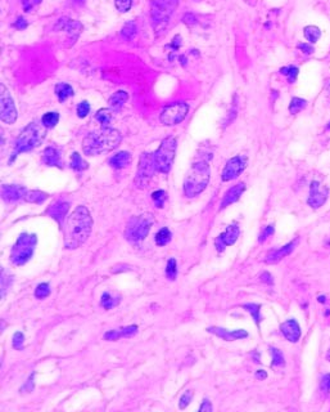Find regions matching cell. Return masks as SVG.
<instances>
[{"label": "cell", "instance_id": "obj_42", "mask_svg": "<svg viewBox=\"0 0 330 412\" xmlns=\"http://www.w3.org/2000/svg\"><path fill=\"white\" fill-rule=\"evenodd\" d=\"M115 5L120 12L125 13L127 12V10H130V8H131L132 0H115Z\"/></svg>", "mask_w": 330, "mask_h": 412}, {"label": "cell", "instance_id": "obj_27", "mask_svg": "<svg viewBox=\"0 0 330 412\" xmlns=\"http://www.w3.org/2000/svg\"><path fill=\"white\" fill-rule=\"evenodd\" d=\"M55 94H57L59 102H64L71 96H74V88L68 84H58L55 87Z\"/></svg>", "mask_w": 330, "mask_h": 412}, {"label": "cell", "instance_id": "obj_25", "mask_svg": "<svg viewBox=\"0 0 330 412\" xmlns=\"http://www.w3.org/2000/svg\"><path fill=\"white\" fill-rule=\"evenodd\" d=\"M127 100L128 94L126 93V92H124V90H119V92H116V93L109 98V107H111V109H113V111H119L122 107V104Z\"/></svg>", "mask_w": 330, "mask_h": 412}, {"label": "cell", "instance_id": "obj_14", "mask_svg": "<svg viewBox=\"0 0 330 412\" xmlns=\"http://www.w3.org/2000/svg\"><path fill=\"white\" fill-rule=\"evenodd\" d=\"M239 233H241L239 227H238L235 223L229 225L228 228L225 229V232H222L221 235L218 236V237L215 240L216 250L221 253V251L225 250L226 246H231V245H234L235 242H237L238 237H239Z\"/></svg>", "mask_w": 330, "mask_h": 412}, {"label": "cell", "instance_id": "obj_18", "mask_svg": "<svg viewBox=\"0 0 330 412\" xmlns=\"http://www.w3.org/2000/svg\"><path fill=\"white\" fill-rule=\"evenodd\" d=\"M282 334L284 335V338L287 340L292 341V343H297L301 338V326L298 325V322L295 319H288L280 326Z\"/></svg>", "mask_w": 330, "mask_h": 412}, {"label": "cell", "instance_id": "obj_22", "mask_svg": "<svg viewBox=\"0 0 330 412\" xmlns=\"http://www.w3.org/2000/svg\"><path fill=\"white\" fill-rule=\"evenodd\" d=\"M244 190H246V184H244L243 182H241V183H238V184H235V186L231 187L230 190L225 193L224 199H222L221 209H225L226 206L237 203L238 200L241 199L242 193L244 192Z\"/></svg>", "mask_w": 330, "mask_h": 412}, {"label": "cell", "instance_id": "obj_6", "mask_svg": "<svg viewBox=\"0 0 330 412\" xmlns=\"http://www.w3.org/2000/svg\"><path fill=\"white\" fill-rule=\"evenodd\" d=\"M176 138L171 135L161 142L160 148L156 151V154H153L156 170L164 174H167L171 170L175 160V154H176Z\"/></svg>", "mask_w": 330, "mask_h": 412}, {"label": "cell", "instance_id": "obj_37", "mask_svg": "<svg viewBox=\"0 0 330 412\" xmlns=\"http://www.w3.org/2000/svg\"><path fill=\"white\" fill-rule=\"evenodd\" d=\"M280 72L288 77L289 83H294L297 76H298L299 70L298 67H295V66H287V67H283L282 70H280Z\"/></svg>", "mask_w": 330, "mask_h": 412}, {"label": "cell", "instance_id": "obj_13", "mask_svg": "<svg viewBox=\"0 0 330 412\" xmlns=\"http://www.w3.org/2000/svg\"><path fill=\"white\" fill-rule=\"evenodd\" d=\"M329 195V190L327 187H323L319 182L314 180L310 186V196H308L307 204L312 209H319L324 205Z\"/></svg>", "mask_w": 330, "mask_h": 412}, {"label": "cell", "instance_id": "obj_44", "mask_svg": "<svg viewBox=\"0 0 330 412\" xmlns=\"http://www.w3.org/2000/svg\"><path fill=\"white\" fill-rule=\"evenodd\" d=\"M23 341H25V336H23L22 332H16L13 336V348L17 351H22Z\"/></svg>", "mask_w": 330, "mask_h": 412}, {"label": "cell", "instance_id": "obj_59", "mask_svg": "<svg viewBox=\"0 0 330 412\" xmlns=\"http://www.w3.org/2000/svg\"><path fill=\"white\" fill-rule=\"evenodd\" d=\"M327 128H328V129H330V122H329V124H328V126H327Z\"/></svg>", "mask_w": 330, "mask_h": 412}, {"label": "cell", "instance_id": "obj_52", "mask_svg": "<svg viewBox=\"0 0 330 412\" xmlns=\"http://www.w3.org/2000/svg\"><path fill=\"white\" fill-rule=\"evenodd\" d=\"M14 27H17L18 30H25L26 27H27L26 19L23 18V17H18V19H17L16 23H14Z\"/></svg>", "mask_w": 330, "mask_h": 412}, {"label": "cell", "instance_id": "obj_49", "mask_svg": "<svg viewBox=\"0 0 330 412\" xmlns=\"http://www.w3.org/2000/svg\"><path fill=\"white\" fill-rule=\"evenodd\" d=\"M320 388L321 390H324L325 393L330 392V373H328V375H325V376L323 377V380H321L320 383Z\"/></svg>", "mask_w": 330, "mask_h": 412}, {"label": "cell", "instance_id": "obj_16", "mask_svg": "<svg viewBox=\"0 0 330 412\" xmlns=\"http://www.w3.org/2000/svg\"><path fill=\"white\" fill-rule=\"evenodd\" d=\"M25 187L22 186H9V184H4L1 187V197L5 203H17L19 200L25 199L26 196Z\"/></svg>", "mask_w": 330, "mask_h": 412}, {"label": "cell", "instance_id": "obj_39", "mask_svg": "<svg viewBox=\"0 0 330 412\" xmlns=\"http://www.w3.org/2000/svg\"><path fill=\"white\" fill-rule=\"evenodd\" d=\"M50 295V287L49 283H40L35 290V296L38 299H45Z\"/></svg>", "mask_w": 330, "mask_h": 412}, {"label": "cell", "instance_id": "obj_8", "mask_svg": "<svg viewBox=\"0 0 330 412\" xmlns=\"http://www.w3.org/2000/svg\"><path fill=\"white\" fill-rule=\"evenodd\" d=\"M177 4V0H152L151 19L156 31H160V29H164L167 25Z\"/></svg>", "mask_w": 330, "mask_h": 412}, {"label": "cell", "instance_id": "obj_43", "mask_svg": "<svg viewBox=\"0 0 330 412\" xmlns=\"http://www.w3.org/2000/svg\"><path fill=\"white\" fill-rule=\"evenodd\" d=\"M89 112H90L89 102L83 101V102L79 103V106H77V115H79V117L83 119V117H86V116L89 115Z\"/></svg>", "mask_w": 330, "mask_h": 412}, {"label": "cell", "instance_id": "obj_48", "mask_svg": "<svg viewBox=\"0 0 330 412\" xmlns=\"http://www.w3.org/2000/svg\"><path fill=\"white\" fill-rule=\"evenodd\" d=\"M183 22L185 23V25H188V26H190V27H192V26L197 25V18H196V16L193 14V13H186L185 16L183 17Z\"/></svg>", "mask_w": 330, "mask_h": 412}, {"label": "cell", "instance_id": "obj_36", "mask_svg": "<svg viewBox=\"0 0 330 412\" xmlns=\"http://www.w3.org/2000/svg\"><path fill=\"white\" fill-rule=\"evenodd\" d=\"M306 106H307V102L305 100L294 97L292 102H290V106H289V112L292 113V115H295V113H298L302 109H305Z\"/></svg>", "mask_w": 330, "mask_h": 412}, {"label": "cell", "instance_id": "obj_31", "mask_svg": "<svg viewBox=\"0 0 330 412\" xmlns=\"http://www.w3.org/2000/svg\"><path fill=\"white\" fill-rule=\"evenodd\" d=\"M171 237H172V235H171V231L168 228H162L158 231V233L156 235V237H154V240H156V244L158 245V246H165V245L170 244L171 241Z\"/></svg>", "mask_w": 330, "mask_h": 412}, {"label": "cell", "instance_id": "obj_24", "mask_svg": "<svg viewBox=\"0 0 330 412\" xmlns=\"http://www.w3.org/2000/svg\"><path fill=\"white\" fill-rule=\"evenodd\" d=\"M130 164H131V154L127 151L119 152L109 160V165L115 169H124Z\"/></svg>", "mask_w": 330, "mask_h": 412}, {"label": "cell", "instance_id": "obj_17", "mask_svg": "<svg viewBox=\"0 0 330 412\" xmlns=\"http://www.w3.org/2000/svg\"><path fill=\"white\" fill-rule=\"evenodd\" d=\"M68 210H70V203L63 201V200H58L57 203L51 204V205L49 206L48 210H46V214H48L49 216H51L54 220H57L58 224L62 225L63 219L67 215Z\"/></svg>", "mask_w": 330, "mask_h": 412}, {"label": "cell", "instance_id": "obj_26", "mask_svg": "<svg viewBox=\"0 0 330 412\" xmlns=\"http://www.w3.org/2000/svg\"><path fill=\"white\" fill-rule=\"evenodd\" d=\"M95 119L100 122L102 128H109L111 122L113 120V113L111 108H102L99 109L95 115Z\"/></svg>", "mask_w": 330, "mask_h": 412}, {"label": "cell", "instance_id": "obj_55", "mask_svg": "<svg viewBox=\"0 0 330 412\" xmlns=\"http://www.w3.org/2000/svg\"><path fill=\"white\" fill-rule=\"evenodd\" d=\"M22 4L23 6H25L26 12L31 9L32 6H34V1H32V0H22Z\"/></svg>", "mask_w": 330, "mask_h": 412}, {"label": "cell", "instance_id": "obj_45", "mask_svg": "<svg viewBox=\"0 0 330 412\" xmlns=\"http://www.w3.org/2000/svg\"><path fill=\"white\" fill-rule=\"evenodd\" d=\"M193 394H194V393H193V390H186V392L184 393L183 396H181V398H180V403H179L180 409H181V410L186 409V406L189 405L190 401H192Z\"/></svg>", "mask_w": 330, "mask_h": 412}, {"label": "cell", "instance_id": "obj_51", "mask_svg": "<svg viewBox=\"0 0 330 412\" xmlns=\"http://www.w3.org/2000/svg\"><path fill=\"white\" fill-rule=\"evenodd\" d=\"M199 411L201 412H211L212 411V405L208 399H205L202 402V406L199 407Z\"/></svg>", "mask_w": 330, "mask_h": 412}, {"label": "cell", "instance_id": "obj_34", "mask_svg": "<svg viewBox=\"0 0 330 412\" xmlns=\"http://www.w3.org/2000/svg\"><path fill=\"white\" fill-rule=\"evenodd\" d=\"M136 31H138V27H136V23L135 22H127L125 23V26L122 27L121 30V36L126 40H131L135 35H136Z\"/></svg>", "mask_w": 330, "mask_h": 412}, {"label": "cell", "instance_id": "obj_2", "mask_svg": "<svg viewBox=\"0 0 330 412\" xmlns=\"http://www.w3.org/2000/svg\"><path fill=\"white\" fill-rule=\"evenodd\" d=\"M122 135L119 130L112 128H102L99 132H93L86 135L82 142L83 154L87 156L106 154L112 151L121 143Z\"/></svg>", "mask_w": 330, "mask_h": 412}, {"label": "cell", "instance_id": "obj_3", "mask_svg": "<svg viewBox=\"0 0 330 412\" xmlns=\"http://www.w3.org/2000/svg\"><path fill=\"white\" fill-rule=\"evenodd\" d=\"M209 177H211V169L206 161H199L193 164L184 179V193L186 197L192 199L202 193L206 190V187L208 186Z\"/></svg>", "mask_w": 330, "mask_h": 412}, {"label": "cell", "instance_id": "obj_10", "mask_svg": "<svg viewBox=\"0 0 330 412\" xmlns=\"http://www.w3.org/2000/svg\"><path fill=\"white\" fill-rule=\"evenodd\" d=\"M188 111H189V106L186 103L177 102L168 104L161 113V122L167 126L177 125L185 119Z\"/></svg>", "mask_w": 330, "mask_h": 412}, {"label": "cell", "instance_id": "obj_46", "mask_svg": "<svg viewBox=\"0 0 330 412\" xmlns=\"http://www.w3.org/2000/svg\"><path fill=\"white\" fill-rule=\"evenodd\" d=\"M10 283H12V277L8 276L5 270H3V274H1V289H3L1 296H3V298L5 296L6 290H8V287L10 286Z\"/></svg>", "mask_w": 330, "mask_h": 412}, {"label": "cell", "instance_id": "obj_29", "mask_svg": "<svg viewBox=\"0 0 330 412\" xmlns=\"http://www.w3.org/2000/svg\"><path fill=\"white\" fill-rule=\"evenodd\" d=\"M120 303V296H113L112 294L108 293V291H106V293H103L102 295V300H100V306L103 307L104 309H112L113 307L119 306Z\"/></svg>", "mask_w": 330, "mask_h": 412}, {"label": "cell", "instance_id": "obj_30", "mask_svg": "<svg viewBox=\"0 0 330 412\" xmlns=\"http://www.w3.org/2000/svg\"><path fill=\"white\" fill-rule=\"evenodd\" d=\"M71 167L76 171H82V170H86L87 167H89V165H87L86 161L81 157L80 154L74 152L72 156H71Z\"/></svg>", "mask_w": 330, "mask_h": 412}, {"label": "cell", "instance_id": "obj_38", "mask_svg": "<svg viewBox=\"0 0 330 412\" xmlns=\"http://www.w3.org/2000/svg\"><path fill=\"white\" fill-rule=\"evenodd\" d=\"M166 276L170 278V280H175L177 276V264L176 260L171 258L170 260L167 261V267H166Z\"/></svg>", "mask_w": 330, "mask_h": 412}, {"label": "cell", "instance_id": "obj_7", "mask_svg": "<svg viewBox=\"0 0 330 412\" xmlns=\"http://www.w3.org/2000/svg\"><path fill=\"white\" fill-rule=\"evenodd\" d=\"M153 223L154 216L152 215L151 212L135 216L127 224V228L125 231V237L132 244H138V242L143 241L151 231Z\"/></svg>", "mask_w": 330, "mask_h": 412}, {"label": "cell", "instance_id": "obj_41", "mask_svg": "<svg viewBox=\"0 0 330 412\" xmlns=\"http://www.w3.org/2000/svg\"><path fill=\"white\" fill-rule=\"evenodd\" d=\"M271 356H273V366H284V356L282 351L271 348Z\"/></svg>", "mask_w": 330, "mask_h": 412}, {"label": "cell", "instance_id": "obj_4", "mask_svg": "<svg viewBox=\"0 0 330 412\" xmlns=\"http://www.w3.org/2000/svg\"><path fill=\"white\" fill-rule=\"evenodd\" d=\"M46 135V128L44 124H38V122H31L22 130V133L18 135V138L14 145V154L13 157L10 158L9 162H12L18 154L29 152L34 148L39 147L44 141Z\"/></svg>", "mask_w": 330, "mask_h": 412}, {"label": "cell", "instance_id": "obj_32", "mask_svg": "<svg viewBox=\"0 0 330 412\" xmlns=\"http://www.w3.org/2000/svg\"><path fill=\"white\" fill-rule=\"evenodd\" d=\"M303 32H305L306 39H307L310 43H312V44H315V43L318 42L319 38L321 36L320 29L316 27V26H306Z\"/></svg>", "mask_w": 330, "mask_h": 412}, {"label": "cell", "instance_id": "obj_28", "mask_svg": "<svg viewBox=\"0 0 330 412\" xmlns=\"http://www.w3.org/2000/svg\"><path fill=\"white\" fill-rule=\"evenodd\" d=\"M48 193L41 192V191H27L25 196V201L32 204H42L45 200L48 199Z\"/></svg>", "mask_w": 330, "mask_h": 412}, {"label": "cell", "instance_id": "obj_33", "mask_svg": "<svg viewBox=\"0 0 330 412\" xmlns=\"http://www.w3.org/2000/svg\"><path fill=\"white\" fill-rule=\"evenodd\" d=\"M243 308L252 314V317H253V319H254V323H256L257 326L260 325V322H261V314H260L261 306L260 304L249 303V304H244Z\"/></svg>", "mask_w": 330, "mask_h": 412}, {"label": "cell", "instance_id": "obj_58", "mask_svg": "<svg viewBox=\"0 0 330 412\" xmlns=\"http://www.w3.org/2000/svg\"><path fill=\"white\" fill-rule=\"evenodd\" d=\"M328 92H329V94H330V85H329V87H328Z\"/></svg>", "mask_w": 330, "mask_h": 412}, {"label": "cell", "instance_id": "obj_53", "mask_svg": "<svg viewBox=\"0 0 330 412\" xmlns=\"http://www.w3.org/2000/svg\"><path fill=\"white\" fill-rule=\"evenodd\" d=\"M261 281L265 283H270V285H273L274 281H273V276L269 273V272H263L262 274H261Z\"/></svg>", "mask_w": 330, "mask_h": 412}, {"label": "cell", "instance_id": "obj_20", "mask_svg": "<svg viewBox=\"0 0 330 412\" xmlns=\"http://www.w3.org/2000/svg\"><path fill=\"white\" fill-rule=\"evenodd\" d=\"M208 332L215 334L218 338L224 339L226 341H234L239 339L248 338V332L246 330H235V331H228L221 327H209Z\"/></svg>", "mask_w": 330, "mask_h": 412}, {"label": "cell", "instance_id": "obj_5", "mask_svg": "<svg viewBox=\"0 0 330 412\" xmlns=\"http://www.w3.org/2000/svg\"><path fill=\"white\" fill-rule=\"evenodd\" d=\"M38 237L34 233H22L10 251V261L14 265H23L30 260L34 255Z\"/></svg>", "mask_w": 330, "mask_h": 412}, {"label": "cell", "instance_id": "obj_35", "mask_svg": "<svg viewBox=\"0 0 330 412\" xmlns=\"http://www.w3.org/2000/svg\"><path fill=\"white\" fill-rule=\"evenodd\" d=\"M58 121H59V115H58L57 112L45 113L41 119V122L44 124V126L46 129L54 128V126L58 124Z\"/></svg>", "mask_w": 330, "mask_h": 412}, {"label": "cell", "instance_id": "obj_47", "mask_svg": "<svg viewBox=\"0 0 330 412\" xmlns=\"http://www.w3.org/2000/svg\"><path fill=\"white\" fill-rule=\"evenodd\" d=\"M274 231H275V229H274V225H267V227H265V229H263L262 233H261L260 236V242H263L267 237L273 236Z\"/></svg>", "mask_w": 330, "mask_h": 412}, {"label": "cell", "instance_id": "obj_1", "mask_svg": "<svg viewBox=\"0 0 330 412\" xmlns=\"http://www.w3.org/2000/svg\"><path fill=\"white\" fill-rule=\"evenodd\" d=\"M93 228V219L85 206H77L64 225V246L77 249L86 242Z\"/></svg>", "mask_w": 330, "mask_h": 412}, {"label": "cell", "instance_id": "obj_57", "mask_svg": "<svg viewBox=\"0 0 330 412\" xmlns=\"http://www.w3.org/2000/svg\"><path fill=\"white\" fill-rule=\"evenodd\" d=\"M318 300H319V302H320V303H323V304H324V303H325V302H327V299H325V296H324V295H321V296H319V298H318Z\"/></svg>", "mask_w": 330, "mask_h": 412}, {"label": "cell", "instance_id": "obj_19", "mask_svg": "<svg viewBox=\"0 0 330 412\" xmlns=\"http://www.w3.org/2000/svg\"><path fill=\"white\" fill-rule=\"evenodd\" d=\"M297 242H298V238H295V240H293L292 242H289L288 245L283 246V248L274 249V250L270 251L269 255H267V259L265 261H266V263H269V264L278 263V261L282 260L283 258H286L287 255H289L293 250H294Z\"/></svg>", "mask_w": 330, "mask_h": 412}, {"label": "cell", "instance_id": "obj_54", "mask_svg": "<svg viewBox=\"0 0 330 412\" xmlns=\"http://www.w3.org/2000/svg\"><path fill=\"white\" fill-rule=\"evenodd\" d=\"M34 389V375L32 376H30L29 381L26 383V385L23 386V388H21V392H25V390H27V392H31V390Z\"/></svg>", "mask_w": 330, "mask_h": 412}, {"label": "cell", "instance_id": "obj_11", "mask_svg": "<svg viewBox=\"0 0 330 412\" xmlns=\"http://www.w3.org/2000/svg\"><path fill=\"white\" fill-rule=\"evenodd\" d=\"M248 164V157L247 156H234L231 157L230 160L226 162L225 165L224 170H222L221 178L224 182H229V180H233L235 178H238L242 174V171L246 169Z\"/></svg>", "mask_w": 330, "mask_h": 412}, {"label": "cell", "instance_id": "obj_40", "mask_svg": "<svg viewBox=\"0 0 330 412\" xmlns=\"http://www.w3.org/2000/svg\"><path fill=\"white\" fill-rule=\"evenodd\" d=\"M152 199H153L156 206L161 209V207H164V204H165V201H166V199H167V193L165 192V191H162V190L156 191V192L152 193Z\"/></svg>", "mask_w": 330, "mask_h": 412}, {"label": "cell", "instance_id": "obj_12", "mask_svg": "<svg viewBox=\"0 0 330 412\" xmlns=\"http://www.w3.org/2000/svg\"><path fill=\"white\" fill-rule=\"evenodd\" d=\"M1 121L5 124H14L17 120V109L13 102V98L10 96L9 90L6 89L5 85L1 84Z\"/></svg>", "mask_w": 330, "mask_h": 412}, {"label": "cell", "instance_id": "obj_60", "mask_svg": "<svg viewBox=\"0 0 330 412\" xmlns=\"http://www.w3.org/2000/svg\"><path fill=\"white\" fill-rule=\"evenodd\" d=\"M76 1H80V3H82L83 0H76Z\"/></svg>", "mask_w": 330, "mask_h": 412}, {"label": "cell", "instance_id": "obj_50", "mask_svg": "<svg viewBox=\"0 0 330 412\" xmlns=\"http://www.w3.org/2000/svg\"><path fill=\"white\" fill-rule=\"evenodd\" d=\"M298 48L301 49L305 54H312V53H314V48H312L310 44H303V43H299Z\"/></svg>", "mask_w": 330, "mask_h": 412}, {"label": "cell", "instance_id": "obj_56", "mask_svg": "<svg viewBox=\"0 0 330 412\" xmlns=\"http://www.w3.org/2000/svg\"><path fill=\"white\" fill-rule=\"evenodd\" d=\"M256 377L258 380H265L267 377V373H266V371H263V370H260V371H257L256 372Z\"/></svg>", "mask_w": 330, "mask_h": 412}, {"label": "cell", "instance_id": "obj_15", "mask_svg": "<svg viewBox=\"0 0 330 412\" xmlns=\"http://www.w3.org/2000/svg\"><path fill=\"white\" fill-rule=\"evenodd\" d=\"M55 30L59 31V30H64L67 32L68 40H70V45L75 44L80 35V32L82 31V25H81L79 21H71L68 18H61L58 21L57 26H55Z\"/></svg>", "mask_w": 330, "mask_h": 412}, {"label": "cell", "instance_id": "obj_21", "mask_svg": "<svg viewBox=\"0 0 330 412\" xmlns=\"http://www.w3.org/2000/svg\"><path fill=\"white\" fill-rule=\"evenodd\" d=\"M42 162L48 165V166H57L59 167V169L63 167V162H62L61 158V152H59L58 148L51 147V146L45 148L44 154H42Z\"/></svg>", "mask_w": 330, "mask_h": 412}, {"label": "cell", "instance_id": "obj_9", "mask_svg": "<svg viewBox=\"0 0 330 412\" xmlns=\"http://www.w3.org/2000/svg\"><path fill=\"white\" fill-rule=\"evenodd\" d=\"M154 171H156V166H154L153 154H148V152L141 154L140 161H139L138 174H136V178H135V184L139 188H145L149 184V180L153 177Z\"/></svg>", "mask_w": 330, "mask_h": 412}, {"label": "cell", "instance_id": "obj_23", "mask_svg": "<svg viewBox=\"0 0 330 412\" xmlns=\"http://www.w3.org/2000/svg\"><path fill=\"white\" fill-rule=\"evenodd\" d=\"M138 332V326H127V327H122L117 328V330H111V331L106 332L104 335V339L109 341H115L119 340L120 338H130L132 335H135Z\"/></svg>", "mask_w": 330, "mask_h": 412}]
</instances>
